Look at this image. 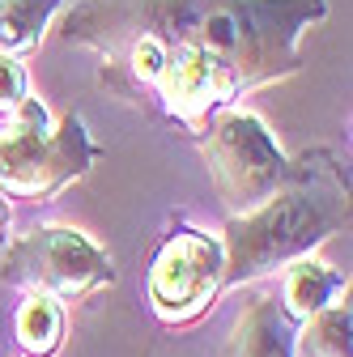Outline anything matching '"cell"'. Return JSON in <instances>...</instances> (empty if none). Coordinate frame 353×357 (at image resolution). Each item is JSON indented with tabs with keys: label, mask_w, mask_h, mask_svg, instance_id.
<instances>
[{
	"label": "cell",
	"mask_w": 353,
	"mask_h": 357,
	"mask_svg": "<svg viewBox=\"0 0 353 357\" xmlns=\"http://www.w3.org/2000/svg\"><path fill=\"white\" fill-rule=\"evenodd\" d=\"M328 17V0H73L56 34L98 52L119 38L196 47L234 64L255 89L302 68V34Z\"/></svg>",
	"instance_id": "1"
},
{
	"label": "cell",
	"mask_w": 353,
	"mask_h": 357,
	"mask_svg": "<svg viewBox=\"0 0 353 357\" xmlns=\"http://www.w3.org/2000/svg\"><path fill=\"white\" fill-rule=\"evenodd\" d=\"M340 230H349V174L332 149H302L290 158L285 183L260 208L226 217L217 234L226 251V289L281 273Z\"/></svg>",
	"instance_id": "2"
},
{
	"label": "cell",
	"mask_w": 353,
	"mask_h": 357,
	"mask_svg": "<svg viewBox=\"0 0 353 357\" xmlns=\"http://www.w3.org/2000/svg\"><path fill=\"white\" fill-rule=\"evenodd\" d=\"M103 149L94 145L81 115H64L52 128V115L34 94L0 128V192L13 200H56L68 183L94 170Z\"/></svg>",
	"instance_id": "3"
},
{
	"label": "cell",
	"mask_w": 353,
	"mask_h": 357,
	"mask_svg": "<svg viewBox=\"0 0 353 357\" xmlns=\"http://www.w3.org/2000/svg\"><path fill=\"white\" fill-rule=\"evenodd\" d=\"M200 158L209 166L213 192L226 217H243L260 208L290 174V158L281 153L277 137L251 111H222L200 137Z\"/></svg>",
	"instance_id": "4"
},
{
	"label": "cell",
	"mask_w": 353,
	"mask_h": 357,
	"mask_svg": "<svg viewBox=\"0 0 353 357\" xmlns=\"http://www.w3.org/2000/svg\"><path fill=\"white\" fill-rule=\"evenodd\" d=\"M0 281L26 294L56 298L64 306L115 285V264L90 234L73 226H38L5 247Z\"/></svg>",
	"instance_id": "5"
},
{
	"label": "cell",
	"mask_w": 353,
	"mask_h": 357,
	"mask_svg": "<svg viewBox=\"0 0 353 357\" xmlns=\"http://www.w3.org/2000/svg\"><path fill=\"white\" fill-rule=\"evenodd\" d=\"M222 289H226L222 238L200 226H188V221H174L145 277V294H149L158 324L188 328L204 319L213 302L222 298Z\"/></svg>",
	"instance_id": "6"
},
{
	"label": "cell",
	"mask_w": 353,
	"mask_h": 357,
	"mask_svg": "<svg viewBox=\"0 0 353 357\" xmlns=\"http://www.w3.org/2000/svg\"><path fill=\"white\" fill-rule=\"evenodd\" d=\"M294 353H298V324L281 310L273 294H260L239 310L234 332L222 349V357H294Z\"/></svg>",
	"instance_id": "7"
},
{
	"label": "cell",
	"mask_w": 353,
	"mask_h": 357,
	"mask_svg": "<svg viewBox=\"0 0 353 357\" xmlns=\"http://www.w3.org/2000/svg\"><path fill=\"white\" fill-rule=\"evenodd\" d=\"M345 294H349V277L324 259L306 255V259H294L290 268H281V298L277 302L294 324H306L324 306L340 302Z\"/></svg>",
	"instance_id": "8"
},
{
	"label": "cell",
	"mask_w": 353,
	"mask_h": 357,
	"mask_svg": "<svg viewBox=\"0 0 353 357\" xmlns=\"http://www.w3.org/2000/svg\"><path fill=\"white\" fill-rule=\"evenodd\" d=\"M13 340L26 357H52L64 344V306L56 298L26 294L13 310Z\"/></svg>",
	"instance_id": "9"
},
{
	"label": "cell",
	"mask_w": 353,
	"mask_h": 357,
	"mask_svg": "<svg viewBox=\"0 0 353 357\" xmlns=\"http://www.w3.org/2000/svg\"><path fill=\"white\" fill-rule=\"evenodd\" d=\"M64 0H0V56H26L38 47Z\"/></svg>",
	"instance_id": "10"
},
{
	"label": "cell",
	"mask_w": 353,
	"mask_h": 357,
	"mask_svg": "<svg viewBox=\"0 0 353 357\" xmlns=\"http://www.w3.org/2000/svg\"><path fill=\"white\" fill-rule=\"evenodd\" d=\"M349 328H353V315H349V302L340 298L306 324H298V349L306 357H349Z\"/></svg>",
	"instance_id": "11"
},
{
	"label": "cell",
	"mask_w": 353,
	"mask_h": 357,
	"mask_svg": "<svg viewBox=\"0 0 353 357\" xmlns=\"http://www.w3.org/2000/svg\"><path fill=\"white\" fill-rule=\"evenodd\" d=\"M30 98V81H26V68L17 56H0V115H13L22 102Z\"/></svg>",
	"instance_id": "12"
},
{
	"label": "cell",
	"mask_w": 353,
	"mask_h": 357,
	"mask_svg": "<svg viewBox=\"0 0 353 357\" xmlns=\"http://www.w3.org/2000/svg\"><path fill=\"white\" fill-rule=\"evenodd\" d=\"M9 217H13V208H9V196L0 192V238H5V230H9Z\"/></svg>",
	"instance_id": "13"
}]
</instances>
